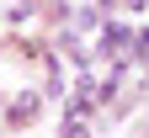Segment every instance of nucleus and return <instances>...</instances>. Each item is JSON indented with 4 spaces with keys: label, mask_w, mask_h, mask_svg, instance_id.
<instances>
[{
    "label": "nucleus",
    "mask_w": 149,
    "mask_h": 138,
    "mask_svg": "<svg viewBox=\"0 0 149 138\" xmlns=\"http://www.w3.org/2000/svg\"><path fill=\"white\" fill-rule=\"evenodd\" d=\"M128 48H133V37H128L123 27H107V37H101V53H107V58H128Z\"/></svg>",
    "instance_id": "nucleus-1"
},
{
    "label": "nucleus",
    "mask_w": 149,
    "mask_h": 138,
    "mask_svg": "<svg viewBox=\"0 0 149 138\" xmlns=\"http://www.w3.org/2000/svg\"><path fill=\"white\" fill-rule=\"evenodd\" d=\"M32 117H37V96L27 90V101H16V106H11V122H32Z\"/></svg>",
    "instance_id": "nucleus-2"
},
{
    "label": "nucleus",
    "mask_w": 149,
    "mask_h": 138,
    "mask_svg": "<svg viewBox=\"0 0 149 138\" xmlns=\"http://www.w3.org/2000/svg\"><path fill=\"white\" fill-rule=\"evenodd\" d=\"M133 48H139V58L149 64V32H139V37H133Z\"/></svg>",
    "instance_id": "nucleus-3"
}]
</instances>
